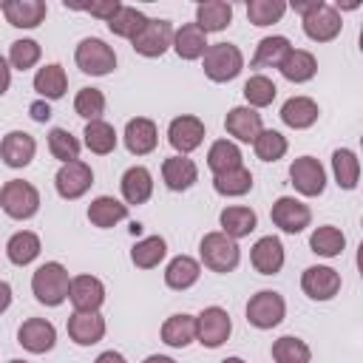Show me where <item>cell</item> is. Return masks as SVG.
<instances>
[{"instance_id":"cell-1","label":"cell","mask_w":363,"mask_h":363,"mask_svg":"<svg viewBox=\"0 0 363 363\" xmlns=\"http://www.w3.org/2000/svg\"><path fill=\"white\" fill-rule=\"evenodd\" d=\"M68 286H71V275H68L65 264H60V261H45L31 272V295L43 306L54 309V306L65 303Z\"/></svg>"},{"instance_id":"cell-2","label":"cell","mask_w":363,"mask_h":363,"mask_svg":"<svg viewBox=\"0 0 363 363\" xmlns=\"http://www.w3.org/2000/svg\"><path fill=\"white\" fill-rule=\"evenodd\" d=\"M199 264L207 267L210 272L227 275L241 264V247H238V241H233L221 230L204 233L199 241Z\"/></svg>"},{"instance_id":"cell-3","label":"cell","mask_w":363,"mask_h":363,"mask_svg":"<svg viewBox=\"0 0 363 363\" xmlns=\"http://www.w3.org/2000/svg\"><path fill=\"white\" fill-rule=\"evenodd\" d=\"M0 210L14 221H28L40 210V190L26 179H9L0 187Z\"/></svg>"},{"instance_id":"cell-4","label":"cell","mask_w":363,"mask_h":363,"mask_svg":"<svg viewBox=\"0 0 363 363\" xmlns=\"http://www.w3.org/2000/svg\"><path fill=\"white\" fill-rule=\"evenodd\" d=\"M201 68L210 82H230L244 68V51L235 43H213L201 57Z\"/></svg>"},{"instance_id":"cell-5","label":"cell","mask_w":363,"mask_h":363,"mask_svg":"<svg viewBox=\"0 0 363 363\" xmlns=\"http://www.w3.org/2000/svg\"><path fill=\"white\" fill-rule=\"evenodd\" d=\"M74 62L88 77H105L116 68V51L99 37H82L74 48Z\"/></svg>"},{"instance_id":"cell-6","label":"cell","mask_w":363,"mask_h":363,"mask_svg":"<svg viewBox=\"0 0 363 363\" xmlns=\"http://www.w3.org/2000/svg\"><path fill=\"white\" fill-rule=\"evenodd\" d=\"M247 323L255 329H275L286 318V301L275 289H258L244 306Z\"/></svg>"},{"instance_id":"cell-7","label":"cell","mask_w":363,"mask_h":363,"mask_svg":"<svg viewBox=\"0 0 363 363\" xmlns=\"http://www.w3.org/2000/svg\"><path fill=\"white\" fill-rule=\"evenodd\" d=\"M173 23L164 20V17H147V23L136 31V37L130 40L133 51L139 57H147V60H156L162 57L167 48H173Z\"/></svg>"},{"instance_id":"cell-8","label":"cell","mask_w":363,"mask_h":363,"mask_svg":"<svg viewBox=\"0 0 363 363\" xmlns=\"http://www.w3.org/2000/svg\"><path fill=\"white\" fill-rule=\"evenodd\" d=\"M233 335V318L224 306H204L199 315H196V340L204 346V349H218L230 340Z\"/></svg>"},{"instance_id":"cell-9","label":"cell","mask_w":363,"mask_h":363,"mask_svg":"<svg viewBox=\"0 0 363 363\" xmlns=\"http://www.w3.org/2000/svg\"><path fill=\"white\" fill-rule=\"evenodd\" d=\"M301 28L312 43H332L343 31V17L332 3L320 0L306 17H301Z\"/></svg>"},{"instance_id":"cell-10","label":"cell","mask_w":363,"mask_h":363,"mask_svg":"<svg viewBox=\"0 0 363 363\" xmlns=\"http://www.w3.org/2000/svg\"><path fill=\"white\" fill-rule=\"evenodd\" d=\"M94 184V170L88 162L77 159V162H65L60 164V170L54 173V190L60 199L65 201H77L82 199Z\"/></svg>"},{"instance_id":"cell-11","label":"cell","mask_w":363,"mask_h":363,"mask_svg":"<svg viewBox=\"0 0 363 363\" xmlns=\"http://www.w3.org/2000/svg\"><path fill=\"white\" fill-rule=\"evenodd\" d=\"M269 218L281 233L298 235L312 224V210H309V204H303L295 196H278L269 207Z\"/></svg>"},{"instance_id":"cell-12","label":"cell","mask_w":363,"mask_h":363,"mask_svg":"<svg viewBox=\"0 0 363 363\" xmlns=\"http://www.w3.org/2000/svg\"><path fill=\"white\" fill-rule=\"evenodd\" d=\"M207 136V128L199 116L193 113H182V116H173L170 125H167V142L170 147L176 150V156H190L196 147H201Z\"/></svg>"},{"instance_id":"cell-13","label":"cell","mask_w":363,"mask_h":363,"mask_svg":"<svg viewBox=\"0 0 363 363\" xmlns=\"http://www.w3.org/2000/svg\"><path fill=\"white\" fill-rule=\"evenodd\" d=\"M289 182L301 196L315 199L326 190V167L315 156H298L289 164Z\"/></svg>"},{"instance_id":"cell-14","label":"cell","mask_w":363,"mask_h":363,"mask_svg":"<svg viewBox=\"0 0 363 363\" xmlns=\"http://www.w3.org/2000/svg\"><path fill=\"white\" fill-rule=\"evenodd\" d=\"M343 286V278L335 267L326 264H312L301 272V289L312 301H332Z\"/></svg>"},{"instance_id":"cell-15","label":"cell","mask_w":363,"mask_h":363,"mask_svg":"<svg viewBox=\"0 0 363 363\" xmlns=\"http://www.w3.org/2000/svg\"><path fill=\"white\" fill-rule=\"evenodd\" d=\"M17 343L31 354H45L57 346V326L45 318H26L17 329Z\"/></svg>"},{"instance_id":"cell-16","label":"cell","mask_w":363,"mask_h":363,"mask_svg":"<svg viewBox=\"0 0 363 363\" xmlns=\"http://www.w3.org/2000/svg\"><path fill=\"white\" fill-rule=\"evenodd\" d=\"M68 301L74 312H99L105 303V284L96 275H74L68 286Z\"/></svg>"},{"instance_id":"cell-17","label":"cell","mask_w":363,"mask_h":363,"mask_svg":"<svg viewBox=\"0 0 363 363\" xmlns=\"http://www.w3.org/2000/svg\"><path fill=\"white\" fill-rule=\"evenodd\" d=\"M224 130L233 136V142H244V145H252L255 136L264 130V119L255 108H247V105H235L227 111L224 116Z\"/></svg>"},{"instance_id":"cell-18","label":"cell","mask_w":363,"mask_h":363,"mask_svg":"<svg viewBox=\"0 0 363 363\" xmlns=\"http://www.w3.org/2000/svg\"><path fill=\"white\" fill-rule=\"evenodd\" d=\"M37 156V139L26 130H9L3 139H0V159L6 167H28Z\"/></svg>"},{"instance_id":"cell-19","label":"cell","mask_w":363,"mask_h":363,"mask_svg":"<svg viewBox=\"0 0 363 363\" xmlns=\"http://www.w3.org/2000/svg\"><path fill=\"white\" fill-rule=\"evenodd\" d=\"M286 252L278 235H261L252 247H250V264L258 275H278L284 269Z\"/></svg>"},{"instance_id":"cell-20","label":"cell","mask_w":363,"mask_h":363,"mask_svg":"<svg viewBox=\"0 0 363 363\" xmlns=\"http://www.w3.org/2000/svg\"><path fill=\"white\" fill-rule=\"evenodd\" d=\"M122 139H125L128 153H133V156H147V153H153L156 145H159V128H156V122L147 119V116H133V119H128Z\"/></svg>"},{"instance_id":"cell-21","label":"cell","mask_w":363,"mask_h":363,"mask_svg":"<svg viewBox=\"0 0 363 363\" xmlns=\"http://www.w3.org/2000/svg\"><path fill=\"white\" fill-rule=\"evenodd\" d=\"M162 182L173 193H184L199 182V164L190 156H167L162 162Z\"/></svg>"},{"instance_id":"cell-22","label":"cell","mask_w":363,"mask_h":363,"mask_svg":"<svg viewBox=\"0 0 363 363\" xmlns=\"http://www.w3.org/2000/svg\"><path fill=\"white\" fill-rule=\"evenodd\" d=\"M0 11L6 23L14 28H37L45 20L48 6L43 0H6L0 3Z\"/></svg>"},{"instance_id":"cell-23","label":"cell","mask_w":363,"mask_h":363,"mask_svg":"<svg viewBox=\"0 0 363 363\" xmlns=\"http://www.w3.org/2000/svg\"><path fill=\"white\" fill-rule=\"evenodd\" d=\"M119 190H122V201L128 207L145 204L153 196V173L145 164H130L119 179Z\"/></svg>"},{"instance_id":"cell-24","label":"cell","mask_w":363,"mask_h":363,"mask_svg":"<svg viewBox=\"0 0 363 363\" xmlns=\"http://www.w3.org/2000/svg\"><path fill=\"white\" fill-rule=\"evenodd\" d=\"M108 332V323L99 312H74L68 318V337L77 343V346H94L105 337Z\"/></svg>"},{"instance_id":"cell-25","label":"cell","mask_w":363,"mask_h":363,"mask_svg":"<svg viewBox=\"0 0 363 363\" xmlns=\"http://www.w3.org/2000/svg\"><path fill=\"white\" fill-rule=\"evenodd\" d=\"M199 278H201V264L193 255H184V252L182 255H173L167 261V267H164V286L167 289L184 292V289L196 286Z\"/></svg>"},{"instance_id":"cell-26","label":"cell","mask_w":363,"mask_h":363,"mask_svg":"<svg viewBox=\"0 0 363 363\" xmlns=\"http://www.w3.org/2000/svg\"><path fill=\"white\" fill-rule=\"evenodd\" d=\"M218 224H221V233L230 235L233 241L238 238H247L250 233H255L258 227V213L247 204H230L218 213Z\"/></svg>"},{"instance_id":"cell-27","label":"cell","mask_w":363,"mask_h":363,"mask_svg":"<svg viewBox=\"0 0 363 363\" xmlns=\"http://www.w3.org/2000/svg\"><path fill=\"white\" fill-rule=\"evenodd\" d=\"M34 91L40 99L51 102V99H62L65 91H68V74L60 62H45L43 68H37L34 79H31Z\"/></svg>"},{"instance_id":"cell-28","label":"cell","mask_w":363,"mask_h":363,"mask_svg":"<svg viewBox=\"0 0 363 363\" xmlns=\"http://www.w3.org/2000/svg\"><path fill=\"white\" fill-rule=\"evenodd\" d=\"M320 116V108L312 96H289L284 105H281V122L292 130H306L318 122Z\"/></svg>"},{"instance_id":"cell-29","label":"cell","mask_w":363,"mask_h":363,"mask_svg":"<svg viewBox=\"0 0 363 363\" xmlns=\"http://www.w3.org/2000/svg\"><path fill=\"white\" fill-rule=\"evenodd\" d=\"M207 48H210L207 34H204L196 23H184L182 28H176V31H173V51H176V57H179V60H184V62L201 60Z\"/></svg>"},{"instance_id":"cell-30","label":"cell","mask_w":363,"mask_h":363,"mask_svg":"<svg viewBox=\"0 0 363 363\" xmlns=\"http://www.w3.org/2000/svg\"><path fill=\"white\" fill-rule=\"evenodd\" d=\"M159 337H162V343L170 346V349H187V346L196 340V315H187V312L170 315V318L162 323Z\"/></svg>"},{"instance_id":"cell-31","label":"cell","mask_w":363,"mask_h":363,"mask_svg":"<svg viewBox=\"0 0 363 363\" xmlns=\"http://www.w3.org/2000/svg\"><path fill=\"white\" fill-rule=\"evenodd\" d=\"M85 216H88V221H91L94 227L111 230V227H116L119 221L128 218V204L119 201V199H113V196H96V199L88 204Z\"/></svg>"},{"instance_id":"cell-32","label":"cell","mask_w":363,"mask_h":363,"mask_svg":"<svg viewBox=\"0 0 363 363\" xmlns=\"http://www.w3.org/2000/svg\"><path fill=\"white\" fill-rule=\"evenodd\" d=\"M204 34L224 31L233 23V6L227 0H204L196 6V20H193Z\"/></svg>"},{"instance_id":"cell-33","label":"cell","mask_w":363,"mask_h":363,"mask_svg":"<svg viewBox=\"0 0 363 363\" xmlns=\"http://www.w3.org/2000/svg\"><path fill=\"white\" fill-rule=\"evenodd\" d=\"M43 252V241L37 233L31 230H17L9 241H6V258L14 267H28L31 261H37Z\"/></svg>"},{"instance_id":"cell-34","label":"cell","mask_w":363,"mask_h":363,"mask_svg":"<svg viewBox=\"0 0 363 363\" xmlns=\"http://www.w3.org/2000/svg\"><path fill=\"white\" fill-rule=\"evenodd\" d=\"M289 51H292L289 37H284V34L264 37V40H258V45H255V54H252L250 65H252V68H281V62L286 60Z\"/></svg>"},{"instance_id":"cell-35","label":"cell","mask_w":363,"mask_h":363,"mask_svg":"<svg viewBox=\"0 0 363 363\" xmlns=\"http://www.w3.org/2000/svg\"><path fill=\"white\" fill-rule=\"evenodd\" d=\"M278 71H281L284 79H289V82H295V85H303V82H309V79L318 74V60H315V54L306 51V48H292V51L286 54V60L281 62Z\"/></svg>"},{"instance_id":"cell-36","label":"cell","mask_w":363,"mask_h":363,"mask_svg":"<svg viewBox=\"0 0 363 363\" xmlns=\"http://www.w3.org/2000/svg\"><path fill=\"white\" fill-rule=\"evenodd\" d=\"M167 258V241L162 235H145L130 247V264L139 269H156Z\"/></svg>"},{"instance_id":"cell-37","label":"cell","mask_w":363,"mask_h":363,"mask_svg":"<svg viewBox=\"0 0 363 363\" xmlns=\"http://www.w3.org/2000/svg\"><path fill=\"white\" fill-rule=\"evenodd\" d=\"M82 136H85L82 145H85L91 153H96V156H108V153H113V150H116V142H119L116 128H113L111 122H105V119L85 122Z\"/></svg>"},{"instance_id":"cell-38","label":"cell","mask_w":363,"mask_h":363,"mask_svg":"<svg viewBox=\"0 0 363 363\" xmlns=\"http://www.w3.org/2000/svg\"><path fill=\"white\" fill-rule=\"evenodd\" d=\"M332 176L340 190H354L360 182V159L349 147H337L332 153Z\"/></svg>"},{"instance_id":"cell-39","label":"cell","mask_w":363,"mask_h":363,"mask_svg":"<svg viewBox=\"0 0 363 363\" xmlns=\"http://www.w3.org/2000/svg\"><path fill=\"white\" fill-rule=\"evenodd\" d=\"M309 250L315 255H320V258H337L346 250V235L335 224H320L309 235Z\"/></svg>"},{"instance_id":"cell-40","label":"cell","mask_w":363,"mask_h":363,"mask_svg":"<svg viewBox=\"0 0 363 363\" xmlns=\"http://www.w3.org/2000/svg\"><path fill=\"white\" fill-rule=\"evenodd\" d=\"M244 164V156H241V147L233 142V139H216L207 150V167L213 176L218 173H227L233 167H241Z\"/></svg>"},{"instance_id":"cell-41","label":"cell","mask_w":363,"mask_h":363,"mask_svg":"<svg viewBox=\"0 0 363 363\" xmlns=\"http://www.w3.org/2000/svg\"><path fill=\"white\" fill-rule=\"evenodd\" d=\"M213 190L224 199H238V196H247L252 190V173L250 167H233L227 173H218L213 176Z\"/></svg>"},{"instance_id":"cell-42","label":"cell","mask_w":363,"mask_h":363,"mask_svg":"<svg viewBox=\"0 0 363 363\" xmlns=\"http://www.w3.org/2000/svg\"><path fill=\"white\" fill-rule=\"evenodd\" d=\"M269 354L275 363H312V349L298 335H281L278 340H272Z\"/></svg>"},{"instance_id":"cell-43","label":"cell","mask_w":363,"mask_h":363,"mask_svg":"<svg viewBox=\"0 0 363 363\" xmlns=\"http://www.w3.org/2000/svg\"><path fill=\"white\" fill-rule=\"evenodd\" d=\"M244 102H247V108H269L272 102H275V96H278V85L267 77V74H252L247 82H244Z\"/></svg>"},{"instance_id":"cell-44","label":"cell","mask_w":363,"mask_h":363,"mask_svg":"<svg viewBox=\"0 0 363 363\" xmlns=\"http://www.w3.org/2000/svg\"><path fill=\"white\" fill-rule=\"evenodd\" d=\"M286 150H289V142H286V136H284L281 130H275V128H264V130L255 136V142H252V153H255V159H261V162H278V159L286 156Z\"/></svg>"},{"instance_id":"cell-45","label":"cell","mask_w":363,"mask_h":363,"mask_svg":"<svg viewBox=\"0 0 363 363\" xmlns=\"http://www.w3.org/2000/svg\"><path fill=\"white\" fill-rule=\"evenodd\" d=\"M147 23V17H145V11H139V9H133V6H119L116 9V14L108 20V31L111 34H116V37H122V40H133L136 37V31L142 28Z\"/></svg>"},{"instance_id":"cell-46","label":"cell","mask_w":363,"mask_h":363,"mask_svg":"<svg viewBox=\"0 0 363 363\" xmlns=\"http://www.w3.org/2000/svg\"><path fill=\"white\" fill-rule=\"evenodd\" d=\"M79 150H82V142H79L71 130H65V128H51V130H48V153H51L60 164L77 162V159H79Z\"/></svg>"},{"instance_id":"cell-47","label":"cell","mask_w":363,"mask_h":363,"mask_svg":"<svg viewBox=\"0 0 363 363\" xmlns=\"http://www.w3.org/2000/svg\"><path fill=\"white\" fill-rule=\"evenodd\" d=\"M105 105H108L105 94H102L99 88H91V85L79 88L77 96H74V113L82 116L85 122H96V119H102Z\"/></svg>"},{"instance_id":"cell-48","label":"cell","mask_w":363,"mask_h":363,"mask_svg":"<svg viewBox=\"0 0 363 363\" xmlns=\"http://www.w3.org/2000/svg\"><path fill=\"white\" fill-rule=\"evenodd\" d=\"M40 57H43V48H40V43L37 40H31V37H23V40H14L11 45H9V65H11V71L17 68V71H28V68H34L37 62H40Z\"/></svg>"},{"instance_id":"cell-49","label":"cell","mask_w":363,"mask_h":363,"mask_svg":"<svg viewBox=\"0 0 363 363\" xmlns=\"http://www.w3.org/2000/svg\"><path fill=\"white\" fill-rule=\"evenodd\" d=\"M286 14V3L284 0H250L247 3V20L258 28L281 23V17Z\"/></svg>"},{"instance_id":"cell-50","label":"cell","mask_w":363,"mask_h":363,"mask_svg":"<svg viewBox=\"0 0 363 363\" xmlns=\"http://www.w3.org/2000/svg\"><path fill=\"white\" fill-rule=\"evenodd\" d=\"M122 3L119 0H99V3H88V6H71V9H82V11H88L91 17H99V20H111L113 14H116V9H119Z\"/></svg>"},{"instance_id":"cell-51","label":"cell","mask_w":363,"mask_h":363,"mask_svg":"<svg viewBox=\"0 0 363 363\" xmlns=\"http://www.w3.org/2000/svg\"><path fill=\"white\" fill-rule=\"evenodd\" d=\"M28 113H31L34 122H48L51 119V105L45 99H37V102L28 105Z\"/></svg>"},{"instance_id":"cell-52","label":"cell","mask_w":363,"mask_h":363,"mask_svg":"<svg viewBox=\"0 0 363 363\" xmlns=\"http://www.w3.org/2000/svg\"><path fill=\"white\" fill-rule=\"evenodd\" d=\"M9 88H11V65H9V60L0 54V96H3Z\"/></svg>"},{"instance_id":"cell-53","label":"cell","mask_w":363,"mask_h":363,"mask_svg":"<svg viewBox=\"0 0 363 363\" xmlns=\"http://www.w3.org/2000/svg\"><path fill=\"white\" fill-rule=\"evenodd\" d=\"M94 363H128L125 360V354L122 352H116V349H105L102 354H96V360Z\"/></svg>"},{"instance_id":"cell-54","label":"cell","mask_w":363,"mask_h":363,"mask_svg":"<svg viewBox=\"0 0 363 363\" xmlns=\"http://www.w3.org/2000/svg\"><path fill=\"white\" fill-rule=\"evenodd\" d=\"M11 298H14V292H11V284L9 281H0V315L11 306Z\"/></svg>"},{"instance_id":"cell-55","label":"cell","mask_w":363,"mask_h":363,"mask_svg":"<svg viewBox=\"0 0 363 363\" xmlns=\"http://www.w3.org/2000/svg\"><path fill=\"white\" fill-rule=\"evenodd\" d=\"M142 363H176L170 354H147Z\"/></svg>"},{"instance_id":"cell-56","label":"cell","mask_w":363,"mask_h":363,"mask_svg":"<svg viewBox=\"0 0 363 363\" xmlns=\"http://www.w3.org/2000/svg\"><path fill=\"white\" fill-rule=\"evenodd\" d=\"M221 363H247V360H244V357H238V354H233V357H224Z\"/></svg>"},{"instance_id":"cell-57","label":"cell","mask_w":363,"mask_h":363,"mask_svg":"<svg viewBox=\"0 0 363 363\" xmlns=\"http://www.w3.org/2000/svg\"><path fill=\"white\" fill-rule=\"evenodd\" d=\"M9 363H28V360H9Z\"/></svg>"}]
</instances>
